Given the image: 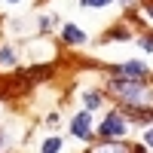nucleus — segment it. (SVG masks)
<instances>
[{"mask_svg":"<svg viewBox=\"0 0 153 153\" xmlns=\"http://www.w3.org/2000/svg\"><path fill=\"white\" fill-rule=\"evenodd\" d=\"M92 153H132L126 144H101V147H95Z\"/></svg>","mask_w":153,"mask_h":153,"instance_id":"7","label":"nucleus"},{"mask_svg":"<svg viewBox=\"0 0 153 153\" xmlns=\"http://www.w3.org/2000/svg\"><path fill=\"white\" fill-rule=\"evenodd\" d=\"M80 3H83L86 9H101V6H107L110 0H80Z\"/></svg>","mask_w":153,"mask_h":153,"instance_id":"11","label":"nucleus"},{"mask_svg":"<svg viewBox=\"0 0 153 153\" xmlns=\"http://www.w3.org/2000/svg\"><path fill=\"white\" fill-rule=\"evenodd\" d=\"M0 144H3V135H0Z\"/></svg>","mask_w":153,"mask_h":153,"instance_id":"16","label":"nucleus"},{"mask_svg":"<svg viewBox=\"0 0 153 153\" xmlns=\"http://www.w3.org/2000/svg\"><path fill=\"white\" fill-rule=\"evenodd\" d=\"M110 37H113V40H129V37H132V34H129V31H123V28H117V31H113Z\"/></svg>","mask_w":153,"mask_h":153,"instance_id":"12","label":"nucleus"},{"mask_svg":"<svg viewBox=\"0 0 153 153\" xmlns=\"http://www.w3.org/2000/svg\"><path fill=\"white\" fill-rule=\"evenodd\" d=\"M147 16H150V19H153V3H147Z\"/></svg>","mask_w":153,"mask_h":153,"instance_id":"14","label":"nucleus"},{"mask_svg":"<svg viewBox=\"0 0 153 153\" xmlns=\"http://www.w3.org/2000/svg\"><path fill=\"white\" fill-rule=\"evenodd\" d=\"M25 74H28V80H46V76H52V68L40 65V68H28Z\"/></svg>","mask_w":153,"mask_h":153,"instance_id":"6","label":"nucleus"},{"mask_svg":"<svg viewBox=\"0 0 153 153\" xmlns=\"http://www.w3.org/2000/svg\"><path fill=\"white\" fill-rule=\"evenodd\" d=\"M126 132H129V129H126V117L120 110L117 113H107L104 123L98 126V135H104V138H123Z\"/></svg>","mask_w":153,"mask_h":153,"instance_id":"2","label":"nucleus"},{"mask_svg":"<svg viewBox=\"0 0 153 153\" xmlns=\"http://www.w3.org/2000/svg\"><path fill=\"white\" fill-rule=\"evenodd\" d=\"M65 40H68V43H74V46H80V43L86 40V34L76 28V25H65Z\"/></svg>","mask_w":153,"mask_h":153,"instance_id":"5","label":"nucleus"},{"mask_svg":"<svg viewBox=\"0 0 153 153\" xmlns=\"http://www.w3.org/2000/svg\"><path fill=\"white\" fill-rule=\"evenodd\" d=\"M0 65L9 68V65H16V52H12L9 46H0Z\"/></svg>","mask_w":153,"mask_h":153,"instance_id":"8","label":"nucleus"},{"mask_svg":"<svg viewBox=\"0 0 153 153\" xmlns=\"http://www.w3.org/2000/svg\"><path fill=\"white\" fill-rule=\"evenodd\" d=\"M83 101H86V107H89V110H98V107H101V95H98V92H86Z\"/></svg>","mask_w":153,"mask_h":153,"instance_id":"9","label":"nucleus"},{"mask_svg":"<svg viewBox=\"0 0 153 153\" xmlns=\"http://www.w3.org/2000/svg\"><path fill=\"white\" fill-rule=\"evenodd\" d=\"M144 144H150V147H153V129H147V132H144Z\"/></svg>","mask_w":153,"mask_h":153,"instance_id":"13","label":"nucleus"},{"mask_svg":"<svg viewBox=\"0 0 153 153\" xmlns=\"http://www.w3.org/2000/svg\"><path fill=\"white\" fill-rule=\"evenodd\" d=\"M110 89L126 101V104H135V107H147V104H153V95L144 89V83H138V80L113 76V80H110Z\"/></svg>","mask_w":153,"mask_h":153,"instance_id":"1","label":"nucleus"},{"mask_svg":"<svg viewBox=\"0 0 153 153\" xmlns=\"http://www.w3.org/2000/svg\"><path fill=\"white\" fill-rule=\"evenodd\" d=\"M9 3H19V0H9Z\"/></svg>","mask_w":153,"mask_h":153,"instance_id":"15","label":"nucleus"},{"mask_svg":"<svg viewBox=\"0 0 153 153\" xmlns=\"http://www.w3.org/2000/svg\"><path fill=\"white\" fill-rule=\"evenodd\" d=\"M58 147H61V141H58V138H49V141L43 144V153H58Z\"/></svg>","mask_w":153,"mask_h":153,"instance_id":"10","label":"nucleus"},{"mask_svg":"<svg viewBox=\"0 0 153 153\" xmlns=\"http://www.w3.org/2000/svg\"><path fill=\"white\" fill-rule=\"evenodd\" d=\"M120 76H126V80H138L141 83L147 76V65L144 61H126V65L120 68Z\"/></svg>","mask_w":153,"mask_h":153,"instance_id":"3","label":"nucleus"},{"mask_svg":"<svg viewBox=\"0 0 153 153\" xmlns=\"http://www.w3.org/2000/svg\"><path fill=\"white\" fill-rule=\"evenodd\" d=\"M71 132H74L76 138H83V141H86L89 135H92V123H89V113H76V117L71 120Z\"/></svg>","mask_w":153,"mask_h":153,"instance_id":"4","label":"nucleus"}]
</instances>
